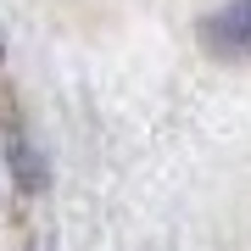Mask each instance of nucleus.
<instances>
[{"label":"nucleus","instance_id":"1","mask_svg":"<svg viewBox=\"0 0 251 251\" xmlns=\"http://www.w3.org/2000/svg\"><path fill=\"white\" fill-rule=\"evenodd\" d=\"M201 39L218 62H246L251 56V0H229L201 23Z\"/></svg>","mask_w":251,"mask_h":251}]
</instances>
